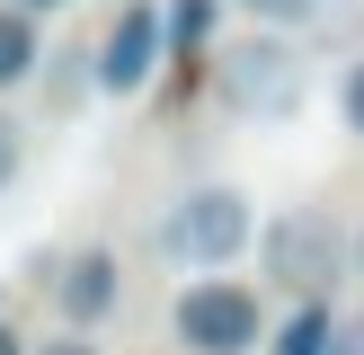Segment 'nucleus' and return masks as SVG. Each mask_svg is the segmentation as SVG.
Listing matches in <instances>:
<instances>
[{
	"mask_svg": "<svg viewBox=\"0 0 364 355\" xmlns=\"http://www.w3.org/2000/svg\"><path fill=\"white\" fill-rule=\"evenodd\" d=\"M249 240H258V213H249L240 187H187L160 213V248H169L178 266H231Z\"/></svg>",
	"mask_w": 364,
	"mask_h": 355,
	"instance_id": "1",
	"label": "nucleus"
},
{
	"mask_svg": "<svg viewBox=\"0 0 364 355\" xmlns=\"http://www.w3.org/2000/svg\"><path fill=\"white\" fill-rule=\"evenodd\" d=\"M258 258H267V275H276L284 293L320 302V293L338 284V266H347V231H338L320 204H284L276 222L258 231Z\"/></svg>",
	"mask_w": 364,
	"mask_h": 355,
	"instance_id": "2",
	"label": "nucleus"
},
{
	"mask_svg": "<svg viewBox=\"0 0 364 355\" xmlns=\"http://www.w3.org/2000/svg\"><path fill=\"white\" fill-rule=\"evenodd\" d=\"M169 329H178L187 355H249L258 346V293L231 284V275H205L169 302Z\"/></svg>",
	"mask_w": 364,
	"mask_h": 355,
	"instance_id": "3",
	"label": "nucleus"
},
{
	"mask_svg": "<svg viewBox=\"0 0 364 355\" xmlns=\"http://www.w3.org/2000/svg\"><path fill=\"white\" fill-rule=\"evenodd\" d=\"M223 106L231 116H294L302 106V53L284 36H249L223 53Z\"/></svg>",
	"mask_w": 364,
	"mask_h": 355,
	"instance_id": "4",
	"label": "nucleus"
},
{
	"mask_svg": "<svg viewBox=\"0 0 364 355\" xmlns=\"http://www.w3.org/2000/svg\"><path fill=\"white\" fill-rule=\"evenodd\" d=\"M151 71H160V9L151 0H124V9L107 18V45H98V89L134 98Z\"/></svg>",
	"mask_w": 364,
	"mask_h": 355,
	"instance_id": "5",
	"label": "nucleus"
},
{
	"mask_svg": "<svg viewBox=\"0 0 364 355\" xmlns=\"http://www.w3.org/2000/svg\"><path fill=\"white\" fill-rule=\"evenodd\" d=\"M53 302H63L71 337H80L89 320H107V311H116V258H107V248H80V258L53 275Z\"/></svg>",
	"mask_w": 364,
	"mask_h": 355,
	"instance_id": "6",
	"label": "nucleus"
},
{
	"mask_svg": "<svg viewBox=\"0 0 364 355\" xmlns=\"http://www.w3.org/2000/svg\"><path fill=\"white\" fill-rule=\"evenodd\" d=\"M36 62H45V45H36V18H18L9 0H0V89H18Z\"/></svg>",
	"mask_w": 364,
	"mask_h": 355,
	"instance_id": "7",
	"label": "nucleus"
},
{
	"mask_svg": "<svg viewBox=\"0 0 364 355\" xmlns=\"http://www.w3.org/2000/svg\"><path fill=\"white\" fill-rule=\"evenodd\" d=\"M329 329H338L329 302H302V311L276 329V355H329Z\"/></svg>",
	"mask_w": 364,
	"mask_h": 355,
	"instance_id": "8",
	"label": "nucleus"
},
{
	"mask_svg": "<svg viewBox=\"0 0 364 355\" xmlns=\"http://www.w3.org/2000/svg\"><path fill=\"white\" fill-rule=\"evenodd\" d=\"M213 36V0H169V9H160V45H205Z\"/></svg>",
	"mask_w": 364,
	"mask_h": 355,
	"instance_id": "9",
	"label": "nucleus"
},
{
	"mask_svg": "<svg viewBox=\"0 0 364 355\" xmlns=\"http://www.w3.org/2000/svg\"><path fill=\"white\" fill-rule=\"evenodd\" d=\"M240 9H249V18H267V27H302L320 0H240Z\"/></svg>",
	"mask_w": 364,
	"mask_h": 355,
	"instance_id": "10",
	"label": "nucleus"
},
{
	"mask_svg": "<svg viewBox=\"0 0 364 355\" xmlns=\"http://www.w3.org/2000/svg\"><path fill=\"white\" fill-rule=\"evenodd\" d=\"M338 106H347V124H355V142H364V62L347 71V89H338Z\"/></svg>",
	"mask_w": 364,
	"mask_h": 355,
	"instance_id": "11",
	"label": "nucleus"
},
{
	"mask_svg": "<svg viewBox=\"0 0 364 355\" xmlns=\"http://www.w3.org/2000/svg\"><path fill=\"white\" fill-rule=\"evenodd\" d=\"M9 178H18V124L0 116V187H9Z\"/></svg>",
	"mask_w": 364,
	"mask_h": 355,
	"instance_id": "12",
	"label": "nucleus"
},
{
	"mask_svg": "<svg viewBox=\"0 0 364 355\" xmlns=\"http://www.w3.org/2000/svg\"><path fill=\"white\" fill-rule=\"evenodd\" d=\"M27 355H98V346H89V337H71V329H63V337H45V346H27Z\"/></svg>",
	"mask_w": 364,
	"mask_h": 355,
	"instance_id": "13",
	"label": "nucleus"
},
{
	"mask_svg": "<svg viewBox=\"0 0 364 355\" xmlns=\"http://www.w3.org/2000/svg\"><path fill=\"white\" fill-rule=\"evenodd\" d=\"M329 355H364V320H347V329H329Z\"/></svg>",
	"mask_w": 364,
	"mask_h": 355,
	"instance_id": "14",
	"label": "nucleus"
},
{
	"mask_svg": "<svg viewBox=\"0 0 364 355\" xmlns=\"http://www.w3.org/2000/svg\"><path fill=\"white\" fill-rule=\"evenodd\" d=\"M0 355H27V337H18V329H9V320H0Z\"/></svg>",
	"mask_w": 364,
	"mask_h": 355,
	"instance_id": "15",
	"label": "nucleus"
},
{
	"mask_svg": "<svg viewBox=\"0 0 364 355\" xmlns=\"http://www.w3.org/2000/svg\"><path fill=\"white\" fill-rule=\"evenodd\" d=\"M9 9H18V18H36V9H63V0H9Z\"/></svg>",
	"mask_w": 364,
	"mask_h": 355,
	"instance_id": "16",
	"label": "nucleus"
}]
</instances>
